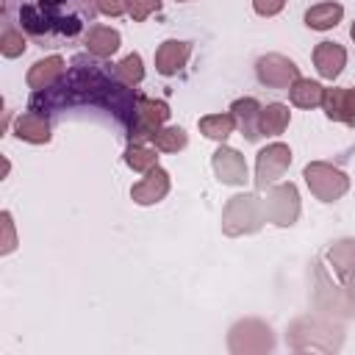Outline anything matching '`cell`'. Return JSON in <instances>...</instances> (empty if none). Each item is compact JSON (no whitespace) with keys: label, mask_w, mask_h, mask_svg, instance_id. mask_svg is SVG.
<instances>
[{"label":"cell","mask_w":355,"mask_h":355,"mask_svg":"<svg viewBox=\"0 0 355 355\" xmlns=\"http://www.w3.org/2000/svg\"><path fill=\"white\" fill-rule=\"evenodd\" d=\"M136 103H139V94L133 92V86L119 80L116 67L105 64V58L86 53L72 58L67 75L55 86L33 92L28 100V108L44 116L64 114L69 108H103L114 116L116 125L128 130Z\"/></svg>","instance_id":"cell-1"},{"label":"cell","mask_w":355,"mask_h":355,"mask_svg":"<svg viewBox=\"0 0 355 355\" xmlns=\"http://www.w3.org/2000/svg\"><path fill=\"white\" fill-rule=\"evenodd\" d=\"M3 22H14L42 47H61L94 22V0H3Z\"/></svg>","instance_id":"cell-2"},{"label":"cell","mask_w":355,"mask_h":355,"mask_svg":"<svg viewBox=\"0 0 355 355\" xmlns=\"http://www.w3.org/2000/svg\"><path fill=\"white\" fill-rule=\"evenodd\" d=\"M316 280L319 294L333 291L327 308L344 305L347 311L355 308V239H341L330 244L316 261Z\"/></svg>","instance_id":"cell-3"},{"label":"cell","mask_w":355,"mask_h":355,"mask_svg":"<svg viewBox=\"0 0 355 355\" xmlns=\"http://www.w3.org/2000/svg\"><path fill=\"white\" fill-rule=\"evenodd\" d=\"M263 222H266V211L258 194H236L222 208V233L230 239L258 233Z\"/></svg>","instance_id":"cell-4"},{"label":"cell","mask_w":355,"mask_h":355,"mask_svg":"<svg viewBox=\"0 0 355 355\" xmlns=\"http://www.w3.org/2000/svg\"><path fill=\"white\" fill-rule=\"evenodd\" d=\"M169 105L164 100H155V97H144L139 94V103H136V111H133V119L125 130V139L128 144H144L150 141L161 128L164 122L169 119Z\"/></svg>","instance_id":"cell-5"},{"label":"cell","mask_w":355,"mask_h":355,"mask_svg":"<svg viewBox=\"0 0 355 355\" xmlns=\"http://www.w3.org/2000/svg\"><path fill=\"white\" fill-rule=\"evenodd\" d=\"M302 178L311 189V194L322 202H336L349 191V178L347 172H341L338 166L327 164V161H311L302 169Z\"/></svg>","instance_id":"cell-6"},{"label":"cell","mask_w":355,"mask_h":355,"mask_svg":"<svg viewBox=\"0 0 355 355\" xmlns=\"http://www.w3.org/2000/svg\"><path fill=\"white\" fill-rule=\"evenodd\" d=\"M266 222L277 227H291L300 219V191L294 183H272L263 197Z\"/></svg>","instance_id":"cell-7"},{"label":"cell","mask_w":355,"mask_h":355,"mask_svg":"<svg viewBox=\"0 0 355 355\" xmlns=\"http://www.w3.org/2000/svg\"><path fill=\"white\" fill-rule=\"evenodd\" d=\"M288 166H291V150H288V144H283V141L266 144L258 153V158H255V178H252L255 180V189L258 191L269 189L272 183H277L286 175Z\"/></svg>","instance_id":"cell-8"},{"label":"cell","mask_w":355,"mask_h":355,"mask_svg":"<svg viewBox=\"0 0 355 355\" xmlns=\"http://www.w3.org/2000/svg\"><path fill=\"white\" fill-rule=\"evenodd\" d=\"M255 75L266 89H286L288 92V86L300 78V67L280 53H266L255 61Z\"/></svg>","instance_id":"cell-9"},{"label":"cell","mask_w":355,"mask_h":355,"mask_svg":"<svg viewBox=\"0 0 355 355\" xmlns=\"http://www.w3.org/2000/svg\"><path fill=\"white\" fill-rule=\"evenodd\" d=\"M211 166H214V175L227 183V186H244L250 180L247 175V161L244 155L236 150V147H227V144H219L216 153L211 155Z\"/></svg>","instance_id":"cell-10"},{"label":"cell","mask_w":355,"mask_h":355,"mask_svg":"<svg viewBox=\"0 0 355 355\" xmlns=\"http://www.w3.org/2000/svg\"><path fill=\"white\" fill-rule=\"evenodd\" d=\"M169 186H172L169 172L164 166H153L150 172H144L139 183L130 186V200L136 205H155L169 194Z\"/></svg>","instance_id":"cell-11"},{"label":"cell","mask_w":355,"mask_h":355,"mask_svg":"<svg viewBox=\"0 0 355 355\" xmlns=\"http://www.w3.org/2000/svg\"><path fill=\"white\" fill-rule=\"evenodd\" d=\"M322 108H324L327 119L355 128V86H336V89H324Z\"/></svg>","instance_id":"cell-12"},{"label":"cell","mask_w":355,"mask_h":355,"mask_svg":"<svg viewBox=\"0 0 355 355\" xmlns=\"http://www.w3.org/2000/svg\"><path fill=\"white\" fill-rule=\"evenodd\" d=\"M189 55H191V42H183V39L161 42L158 50H155V69H158V75H164V78L178 75L186 67Z\"/></svg>","instance_id":"cell-13"},{"label":"cell","mask_w":355,"mask_h":355,"mask_svg":"<svg viewBox=\"0 0 355 355\" xmlns=\"http://www.w3.org/2000/svg\"><path fill=\"white\" fill-rule=\"evenodd\" d=\"M313 67L324 80H336L347 67V50L338 42H319L313 47Z\"/></svg>","instance_id":"cell-14"},{"label":"cell","mask_w":355,"mask_h":355,"mask_svg":"<svg viewBox=\"0 0 355 355\" xmlns=\"http://www.w3.org/2000/svg\"><path fill=\"white\" fill-rule=\"evenodd\" d=\"M67 75V64L61 55H47V58H39L36 64H31L25 80L33 92H42V89H50L55 86L61 78Z\"/></svg>","instance_id":"cell-15"},{"label":"cell","mask_w":355,"mask_h":355,"mask_svg":"<svg viewBox=\"0 0 355 355\" xmlns=\"http://www.w3.org/2000/svg\"><path fill=\"white\" fill-rule=\"evenodd\" d=\"M14 136L28 141V144H47L53 130H50V119L39 111H22L17 119H14Z\"/></svg>","instance_id":"cell-16"},{"label":"cell","mask_w":355,"mask_h":355,"mask_svg":"<svg viewBox=\"0 0 355 355\" xmlns=\"http://www.w3.org/2000/svg\"><path fill=\"white\" fill-rule=\"evenodd\" d=\"M83 44H86V53L97 55V58H111L119 44H122V36L116 28H108V25H89L86 33H83Z\"/></svg>","instance_id":"cell-17"},{"label":"cell","mask_w":355,"mask_h":355,"mask_svg":"<svg viewBox=\"0 0 355 355\" xmlns=\"http://www.w3.org/2000/svg\"><path fill=\"white\" fill-rule=\"evenodd\" d=\"M230 114L236 116V128L241 130V136H247V141H258L261 139V128H258L261 103L255 97H239V100H233Z\"/></svg>","instance_id":"cell-18"},{"label":"cell","mask_w":355,"mask_h":355,"mask_svg":"<svg viewBox=\"0 0 355 355\" xmlns=\"http://www.w3.org/2000/svg\"><path fill=\"white\" fill-rule=\"evenodd\" d=\"M236 327L247 333V341H241L233 352H263V349H272L275 347V338H272L269 324H263L258 319H244Z\"/></svg>","instance_id":"cell-19"},{"label":"cell","mask_w":355,"mask_h":355,"mask_svg":"<svg viewBox=\"0 0 355 355\" xmlns=\"http://www.w3.org/2000/svg\"><path fill=\"white\" fill-rule=\"evenodd\" d=\"M341 17H344V6L341 3H316V6H311L308 11H305V25L311 28V31H330V28H336L338 22H341Z\"/></svg>","instance_id":"cell-20"},{"label":"cell","mask_w":355,"mask_h":355,"mask_svg":"<svg viewBox=\"0 0 355 355\" xmlns=\"http://www.w3.org/2000/svg\"><path fill=\"white\" fill-rule=\"evenodd\" d=\"M291 122V111L283 103H266L261 105V116H258V128L261 136H280Z\"/></svg>","instance_id":"cell-21"},{"label":"cell","mask_w":355,"mask_h":355,"mask_svg":"<svg viewBox=\"0 0 355 355\" xmlns=\"http://www.w3.org/2000/svg\"><path fill=\"white\" fill-rule=\"evenodd\" d=\"M288 97H291V103L297 108H316L324 100V86L311 80V78H297L288 86Z\"/></svg>","instance_id":"cell-22"},{"label":"cell","mask_w":355,"mask_h":355,"mask_svg":"<svg viewBox=\"0 0 355 355\" xmlns=\"http://www.w3.org/2000/svg\"><path fill=\"white\" fill-rule=\"evenodd\" d=\"M233 130H236V116L233 114H208V116L200 119V133L214 139V141H225Z\"/></svg>","instance_id":"cell-23"},{"label":"cell","mask_w":355,"mask_h":355,"mask_svg":"<svg viewBox=\"0 0 355 355\" xmlns=\"http://www.w3.org/2000/svg\"><path fill=\"white\" fill-rule=\"evenodd\" d=\"M122 158H125V164L133 172H150L153 166H158L155 147H150V144H128V150H125Z\"/></svg>","instance_id":"cell-24"},{"label":"cell","mask_w":355,"mask_h":355,"mask_svg":"<svg viewBox=\"0 0 355 355\" xmlns=\"http://www.w3.org/2000/svg\"><path fill=\"white\" fill-rule=\"evenodd\" d=\"M25 47H28L25 33L14 22H3V31H0V53L6 58H17V55L25 53Z\"/></svg>","instance_id":"cell-25"},{"label":"cell","mask_w":355,"mask_h":355,"mask_svg":"<svg viewBox=\"0 0 355 355\" xmlns=\"http://www.w3.org/2000/svg\"><path fill=\"white\" fill-rule=\"evenodd\" d=\"M150 141H153V147L161 150V153H178V150H183V147L189 144V136H186L183 128L172 125V128H161Z\"/></svg>","instance_id":"cell-26"},{"label":"cell","mask_w":355,"mask_h":355,"mask_svg":"<svg viewBox=\"0 0 355 355\" xmlns=\"http://www.w3.org/2000/svg\"><path fill=\"white\" fill-rule=\"evenodd\" d=\"M114 67H116L119 80L128 83V86H133V89L144 80V61H141L139 53H128V55H125L119 64H114Z\"/></svg>","instance_id":"cell-27"},{"label":"cell","mask_w":355,"mask_h":355,"mask_svg":"<svg viewBox=\"0 0 355 355\" xmlns=\"http://www.w3.org/2000/svg\"><path fill=\"white\" fill-rule=\"evenodd\" d=\"M128 3V14L133 22H144L150 14L161 11V0H125Z\"/></svg>","instance_id":"cell-28"},{"label":"cell","mask_w":355,"mask_h":355,"mask_svg":"<svg viewBox=\"0 0 355 355\" xmlns=\"http://www.w3.org/2000/svg\"><path fill=\"white\" fill-rule=\"evenodd\" d=\"M0 222H3V233H6L0 252H3V255H8V252L17 247V236H14V222H11V214H8V211H3V214H0Z\"/></svg>","instance_id":"cell-29"},{"label":"cell","mask_w":355,"mask_h":355,"mask_svg":"<svg viewBox=\"0 0 355 355\" xmlns=\"http://www.w3.org/2000/svg\"><path fill=\"white\" fill-rule=\"evenodd\" d=\"M97 11L105 14V17H122L128 11V3L125 0H94Z\"/></svg>","instance_id":"cell-30"},{"label":"cell","mask_w":355,"mask_h":355,"mask_svg":"<svg viewBox=\"0 0 355 355\" xmlns=\"http://www.w3.org/2000/svg\"><path fill=\"white\" fill-rule=\"evenodd\" d=\"M283 6H286V0H252L255 14H261V17H275L283 11Z\"/></svg>","instance_id":"cell-31"},{"label":"cell","mask_w":355,"mask_h":355,"mask_svg":"<svg viewBox=\"0 0 355 355\" xmlns=\"http://www.w3.org/2000/svg\"><path fill=\"white\" fill-rule=\"evenodd\" d=\"M349 36H352V42H355V22H352V28H349Z\"/></svg>","instance_id":"cell-32"},{"label":"cell","mask_w":355,"mask_h":355,"mask_svg":"<svg viewBox=\"0 0 355 355\" xmlns=\"http://www.w3.org/2000/svg\"><path fill=\"white\" fill-rule=\"evenodd\" d=\"M178 3H186V0H178Z\"/></svg>","instance_id":"cell-33"}]
</instances>
